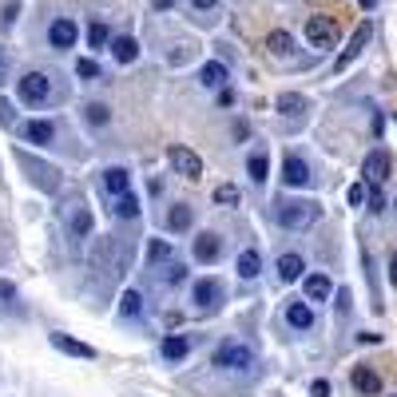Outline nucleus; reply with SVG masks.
I'll return each mask as SVG.
<instances>
[{
    "mask_svg": "<svg viewBox=\"0 0 397 397\" xmlns=\"http://www.w3.org/2000/svg\"><path fill=\"white\" fill-rule=\"evenodd\" d=\"M167 282H183V267H171V270H167Z\"/></svg>",
    "mask_w": 397,
    "mask_h": 397,
    "instance_id": "nucleus-40",
    "label": "nucleus"
},
{
    "mask_svg": "<svg viewBox=\"0 0 397 397\" xmlns=\"http://www.w3.org/2000/svg\"><path fill=\"white\" fill-rule=\"evenodd\" d=\"M306 40L314 48H333L338 44V20L333 16H310L306 20Z\"/></svg>",
    "mask_w": 397,
    "mask_h": 397,
    "instance_id": "nucleus-5",
    "label": "nucleus"
},
{
    "mask_svg": "<svg viewBox=\"0 0 397 397\" xmlns=\"http://www.w3.org/2000/svg\"><path fill=\"white\" fill-rule=\"evenodd\" d=\"M389 282L397 286V254H394V258H389Z\"/></svg>",
    "mask_w": 397,
    "mask_h": 397,
    "instance_id": "nucleus-41",
    "label": "nucleus"
},
{
    "mask_svg": "<svg viewBox=\"0 0 397 397\" xmlns=\"http://www.w3.org/2000/svg\"><path fill=\"white\" fill-rule=\"evenodd\" d=\"M330 294H333V282L326 274H310V278H306V298L310 302H326Z\"/></svg>",
    "mask_w": 397,
    "mask_h": 397,
    "instance_id": "nucleus-17",
    "label": "nucleus"
},
{
    "mask_svg": "<svg viewBox=\"0 0 397 397\" xmlns=\"http://www.w3.org/2000/svg\"><path fill=\"white\" fill-rule=\"evenodd\" d=\"M235 270L242 274V278H258V270H262V254H258V251H242V254H238V262H235Z\"/></svg>",
    "mask_w": 397,
    "mask_h": 397,
    "instance_id": "nucleus-19",
    "label": "nucleus"
},
{
    "mask_svg": "<svg viewBox=\"0 0 397 397\" xmlns=\"http://www.w3.org/2000/svg\"><path fill=\"white\" fill-rule=\"evenodd\" d=\"M167 258H171V242H151V251H147V262H151V267H159V262H167Z\"/></svg>",
    "mask_w": 397,
    "mask_h": 397,
    "instance_id": "nucleus-31",
    "label": "nucleus"
},
{
    "mask_svg": "<svg viewBox=\"0 0 397 397\" xmlns=\"http://www.w3.org/2000/svg\"><path fill=\"white\" fill-rule=\"evenodd\" d=\"M310 394H314V397H330V381H314V385H310Z\"/></svg>",
    "mask_w": 397,
    "mask_h": 397,
    "instance_id": "nucleus-38",
    "label": "nucleus"
},
{
    "mask_svg": "<svg viewBox=\"0 0 397 397\" xmlns=\"http://www.w3.org/2000/svg\"><path fill=\"white\" fill-rule=\"evenodd\" d=\"M267 167H270V163H267V155H262V151H254V155L246 159V171H251L254 183H262V179H267Z\"/></svg>",
    "mask_w": 397,
    "mask_h": 397,
    "instance_id": "nucleus-30",
    "label": "nucleus"
},
{
    "mask_svg": "<svg viewBox=\"0 0 397 397\" xmlns=\"http://www.w3.org/2000/svg\"><path fill=\"white\" fill-rule=\"evenodd\" d=\"M394 206H397V203H394Z\"/></svg>",
    "mask_w": 397,
    "mask_h": 397,
    "instance_id": "nucleus-46",
    "label": "nucleus"
},
{
    "mask_svg": "<svg viewBox=\"0 0 397 397\" xmlns=\"http://www.w3.org/2000/svg\"><path fill=\"white\" fill-rule=\"evenodd\" d=\"M111 211H115L119 219H135V215H139V203H135V195L127 191V195H115V206H111Z\"/></svg>",
    "mask_w": 397,
    "mask_h": 397,
    "instance_id": "nucleus-25",
    "label": "nucleus"
},
{
    "mask_svg": "<svg viewBox=\"0 0 397 397\" xmlns=\"http://www.w3.org/2000/svg\"><path fill=\"white\" fill-rule=\"evenodd\" d=\"M278 111H282V115H302V111H306V99H302L298 92H286V95H278Z\"/></svg>",
    "mask_w": 397,
    "mask_h": 397,
    "instance_id": "nucleus-27",
    "label": "nucleus"
},
{
    "mask_svg": "<svg viewBox=\"0 0 397 397\" xmlns=\"http://www.w3.org/2000/svg\"><path fill=\"white\" fill-rule=\"evenodd\" d=\"M215 203L219 206H238L242 203V191H238L235 183H219V187H215Z\"/></svg>",
    "mask_w": 397,
    "mask_h": 397,
    "instance_id": "nucleus-22",
    "label": "nucleus"
},
{
    "mask_svg": "<svg viewBox=\"0 0 397 397\" xmlns=\"http://www.w3.org/2000/svg\"><path fill=\"white\" fill-rule=\"evenodd\" d=\"M119 314H124V318H139V314H143V298H139V290H127L124 298H119Z\"/></svg>",
    "mask_w": 397,
    "mask_h": 397,
    "instance_id": "nucleus-26",
    "label": "nucleus"
},
{
    "mask_svg": "<svg viewBox=\"0 0 397 397\" xmlns=\"http://www.w3.org/2000/svg\"><path fill=\"white\" fill-rule=\"evenodd\" d=\"M282 183H286V187H306V183H310V167H306V159H298V155H286L282 159Z\"/></svg>",
    "mask_w": 397,
    "mask_h": 397,
    "instance_id": "nucleus-9",
    "label": "nucleus"
},
{
    "mask_svg": "<svg viewBox=\"0 0 397 397\" xmlns=\"http://www.w3.org/2000/svg\"><path fill=\"white\" fill-rule=\"evenodd\" d=\"M104 187H108V195H127L131 191V171L127 167H108L104 171Z\"/></svg>",
    "mask_w": 397,
    "mask_h": 397,
    "instance_id": "nucleus-14",
    "label": "nucleus"
},
{
    "mask_svg": "<svg viewBox=\"0 0 397 397\" xmlns=\"http://www.w3.org/2000/svg\"><path fill=\"white\" fill-rule=\"evenodd\" d=\"M76 36H79V28H76V20H72V16H60V20L48 28L52 48H72V44H76Z\"/></svg>",
    "mask_w": 397,
    "mask_h": 397,
    "instance_id": "nucleus-8",
    "label": "nucleus"
},
{
    "mask_svg": "<svg viewBox=\"0 0 397 397\" xmlns=\"http://www.w3.org/2000/svg\"><path fill=\"white\" fill-rule=\"evenodd\" d=\"M0 124H4V127L16 124V111H12V104H8V99H0Z\"/></svg>",
    "mask_w": 397,
    "mask_h": 397,
    "instance_id": "nucleus-36",
    "label": "nucleus"
},
{
    "mask_svg": "<svg viewBox=\"0 0 397 397\" xmlns=\"http://www.w3.org/2000/svg\"><path fill=\"white\" fill-rule=\"evenodd\" d=\"M155 4H159V8H171V0H155Z\"/></svg>",
    "mask_w": 397,
    "mask_h": 397,
    "instance_id": "nucleus-45",
    "label": "nucleus"
},
{
    "mask_svg": "<svg viewBox=\"0 0 397 397\" xmlns=\"http://www.w3.org/2000/svg\"><path fill=\"white\" fill-rule=\"evenodd\" d=\"M52 346L60 349V354H72V358H95V349L88 342H76V338H68V333H52Z\"/></svg>",
    "mask_w": 397,
    "mask_h": 397,
    "instance_id": "nucleus-13",
    "label": "nucleus"
},
{
    "mask_svg": "<svg viewBox=\"0 0 397 397\" xmlns=\"http://www.w3.org/2000/svg\"><path fill=\"white\" fill-rule=\"evenodd\" d=\"M16 92H20V99H24V104H44L48 92H52V84H48L44 72H28V76L16 84Z\"/></svg>",
    "mask_w": 397,
    "mask_h": 397,
    "instance_id": "nucleus-6",
    "label": "nucleus"
},
{
    "mask_svg": "<svg viewBox=\"0 0 397 397\" xmlns=\"http://www.w3.org/2000/svg\"><path fill=\"white\" fill-rule=\"evenodd\" d=\"M199 79H203L206 88H222V79H226V68H222V64H206L203 72H199Z\"/></svg>",
    "mask_w": 397,
    "mask_h": 397,
    "instance_id": "nucleus-29",
    "label": "nucleus"
},
{
    "mask_svg": "<svg viewBox=\"0 0 397 397\" xmlns=\"http://www.w3.org/2000/svg\"><path fill=\"white\" fill-rule=\"evenodd\" d=\"M167 163H171L175 175H183V179H199V175H203V159L195 155L191 147H183V143H171V147H167Z\"/></svg>",
    "mask_w": 397,
    "mask_h": 397,
    "instance_id": "nucleus-3",
    "label": "nucleus"
},
{
    "mask_svg": "<svg viewBox=\"0 0 397 397\" xmlns=\"http://www.w3.org/2000/svg\"><path fill=\"white\" fill-rule=\"evenodd\" d=\"M369 36H374V24H369V20H362V24L354 28V36H349V44L342 48V56L333 60V72H346L349 64H354L358 56H362V48L369 44Z\"/></svg>",
    "mask_w": 397,
    "mask_h": 397,
    "instance_id": "nucleus-4",
    "label": "nucleus"
},
{
    "mask_svg": "<svg viewBox=\"0 0 397 397\" xmlns=\"http://www.w3.org/2000/svg\"><path fill=\"white\" fill-rule=\"evenodd\" d=\"M222 302V286L215 278H199L195 282V306H203V310H215Z\"/></svg>",
    "mask_w": 397,
    "mask_h": 397,
    "instance_id": "nucleus-11",
    "label": "nucleus"
},
{
    "mask_svg": "<svg viewBox=\"0 0 397 397\" xmlns=\"http://www.w3.org/2000/svg\"><path fill=\"white\" fill-rule=\"evenodd\" d=\"M215 365H219V369H235V374H242V369H251L254 365V349L242 346V342H222V346L215 349Z\"/></svg>",
    "mask_w": 397,
    "mask_h": 397,
    "instance_id": "nucleus-2",
    "label": "nucleus"
},
{
    "mask_svg": "<svg viewBox=\"0 0 397 397\" xmlns=\"http://www.w3.org/2000/svg\"><path fill=\"white\" fill-rule=\"evenodd\" d=\"M286 318H290V326H294V330H310V326H314V310H310L306 302H290Z\"/></svg>",
    "mask_w": 397,
    "mask_h": 397,
    "instance_id": "nucleus-18",
    "label": "nucleus"
},
{
    "mask_svg": "<svg viewBox=\"0 0 397 397\" xmlns=\"http://www.w3.org/2000/svg\"><path fill=\"white\" fill-rule=\"evenodd\" d=\"M222 251V238L215 235V231H203V235H195V258L199 262H215Z\"/></svg>",
    "mask_w": 397,
    "mask_h": 397,
    "instance_id": "nucleus-12",
    "label": "nucleus"
},
{
    "mask_svg": "<svg viewBox=\"0 0 397 397\" xmlns=\"http://www.w3.org/2000/svg\"><path fill=\"white\" fill-rule=\"evenodd\" d=\"M72 235L76 238L92 235V211H88V206H76V215H72Z\"/></svg>",
    "mask_w": 397,
    "mask_h": 397,
    "instance_id": "nucleus-23",
    "label": "nucleus"
},
{
    "mask_svg": "<svg viewBox=\"0 0 397 397\" xmlns=\"http://www.w3.org/2000/svg\"><path fill=\"white\" fill-rule=\"evenodd\" d=\"M318 215H322V206L310 203V199H290V203H274V219L278 226L286 231H306V226H314Z\"/></svg>",
    "mask_w": 397,
    "mask_h": 397,
    "instance_id": "nucleus-1",
    "label": "nucleus"
},
{
    "mask_svg": "<svg viewBox=\"0 0 397 397\" xmlns=\"http://www.w3.org/2000/svg\"><path fill=\"white\" fill-rule=\"evenodd\" d=\"M88 40H92V48H104V44H108V24H99V20H95L92 28H88Z\"/></svg>",
    "mask_w": 397,
    "mask_h": 397,
    "instance_id": "nucleus-32",
    "label": "nucleus"
},
{
    "mask_svg": "<svg viewBox=\"0 0 397 397\" xmlns=\"http://www.w3.org/2000/svg\"><path fill=\"white\" fill-rule=\"evenodd\" d=\"M346 199H349V206H362V203H365V183H354Z\"/></svg>",
    "mask_w": 397,
    "mask_h": 397,
    "instance_id": "nucleus-35",
    "label": "nucleus"
},
{
    "mask_svg": "<svg viewBox=\"0 0 397 397\" xmlns=\"http://www.w3.org/2000/svg\"><path fill=\"white\" fill-rule=\"evenodd\" d=\"M378 4H381V0H362V8H365V12H369V8H378Z\"/></svg>",
    "mask_w": 397,
    "mask_h": 397,
    "instance_id": "nucleus-44",
    "label": "nucleus"
},
{
    "mask_svg": "<svg viewBox=\"0 0 397 397\" xmlns=\"http://www.w3.org/2000/svg\"><path fill=\"white\" fill-rule=\"evenodd\" d=\"M88 119H92V124H108V108L92 104V108H88Z\"/></svg>",
    "mask_w": 397,
    "mask_h": 397,
    "instance_id": "nucleus-37",
    "label": "nucleus"
},
{
    "mask_svg": "<svg viewBox=\"0 0 397 397\" xmlns=\"http://www.w3.org/2000/svg\"><path fill=\"white\" fill-rule=\"evenodd\" d=\"M4 72H8V56L0 52V84H4Z\"/></svg>",
    "mask_w": 397,
    "mask_h": 397,
    "instance_id": "nucleus-43",
    "label": "nucleus"
},
{
    "mask_svg": "<svg viewBox=\"0 0 397 397\" xmlns=\"http://www.w3.org/2000/svg\"><path fill=\"white\" fill-rule=\"evenodd\" d=\"M302 270H306L302 254H282V258H278V278H282V282H298Z\"/></svg>",
    "mask_w": 397,
    "mask_h": 397,
    "instance_id": "nucleus-16",
    "label": "nucleus"
},
{
    "mask_svg": "<svg viewBox=\"0 0 397 397\" xmlns=\"http://www.w3.org/2000/svg\"><path fill=\"white\" fill-rule=\"evenodd\" d=\"M191 4H195V8H215L219 0H191Z\"/></svg>",
    "mask_w": 397,
    "mask_h": 397,
    "instance_id": "nucleus-42",
    "label": "nucleus"
},
{
    "mask_svg": "<svg viewBox=\"0 0 397 397\" xmlns=\"http://www.w3.org/2000/svg\"><path fill=\"white\" fill-rule=\"evenodd\" d=\"M267 48L274 52V56H286V52L294 48V36H290V32H282V28L270 32V36H267Z\"/></svg>",
    "mask_w": 397,
    "mask_h": 397,
    "instance_id": "nucleus-24",
    "label": "nucleus"
},
{
    "mask_svg": "<svg viewBox=\"0 0 397 397\" xmlns=\"http://www.w3.org/2000/svg\"><path fill=\"white\" fill-rule=\"evenodd\" d=\"M219 104H222V108H231V104H235V92H231V88H222V92H219Z\"/></svg>",
    "mask_w": 397,
    "mask_h": 397,
    "instance_id": "nucleus-39",
    "label": "nucleus"
},
{
    "mask_svg": "<svg viewBox=\"0 0 397 397\" xmlns=\"http://www.w3.org/2000/svg\"><path fill=\"white\" fill-rule=\"evenodd\" d=\"M191 354V338L187 333H171V338H163V358L167 362H183Z\"/></svg>",
    "mask_w": 397,
    "mask_h": 397,
    "instance_id": "nucleus-15",
    "label": "nucleus"
},
{
    "mask_svg": "<svg viewBox=\"0 0 397 397\" xmlns=\"http://www.w3.org/2000/svg\"><path fill=\"white\" fill-rule=\"evenodd\" d=\"M369 211H374V215H381V211H385V195H381L378 187H369Z\"/></svg>",
    "mask_w": 397,
    "mask_h": 397,
    "instance_id": "nucleus-34",
    "label": "nucleus"
},
{
    "mask_svg": "<svg viewBox=\"0 0 397 397\" xmlns=\"http://www.w3.org/2000/svg\"><path fill=\"white\" fill-rule=\"evenodd\" d=\"M362 175H365V183H369V187H381V183H385V179H389V155H385V151H369V155H365V163H362Z\"/></svg>",
    "mask_w": 397,
    "mask_h": 397,
    "instance_id": "nucleus-7",
    "label": "nucleus"
},
{
    "mask_svg": "<svg viewBox=\"0 0 397 397\" xmlns=\"http://www.w3.org/2000/svg\"><path fill=\"white\" fill-rule=\"evenodd\" d=\"M167 226H171V231H187V226H191V206L187 203H175L171 215H167Z\"/></svg>",
    "mask_w": 397,
    "mask_h": 397,
    "instance_id": "nucleus-28",
    "label": "nucleus"
},
{
    "mask_svg": "<svg viewBox=\"0 0 397 397\" xmlns=\"http://www.w3.org/2000/svg\"><path fill=\"white\" fill-rule=\"evenodd\" d=\"M111 52H115V60H119V64H131L135 56H139V44H135L131 36H119V40L111 44Z\"/></svg>",
    "mask_w": 397,
    "mask_h": 397,
    "instance_id": "nucleus-21",
    "label": "nucleus"
},
{
    "mask_svg": "<svg viewBox=\"0 0 397 397\" xmlns=\"http://www.w3.org/2000/svg\"><path fill=\"white\" fill-rule=\"evenodd\" d=\"M76 76L79 79H95L99 76V64L95 60H76Z\"/></svg>",
    "mask_w": 397,
    "mask_h": 397,
    "instance_id": "nucleus-33",
    "label": "nucleus"
},
{
    "mask_svg": "<svg viewBox=\"0 0 397 397\" xmlns=\"http://www.w3.org/2000/svg\"><path fill=\"white\" fill-rule=\"evenodd\" d=\"M24 135H28L36 147H44V143H52V135H56V127L48 124V119H32L28 127H24Z\"/></svg>",
    "mask_w": 397,
    "mask_h": 397,
    "instance_id": "nucleus-20",
    "label": "nucleus"
},
{
    "mask_svg": "<svg viewBox=\"0 0 397 397\" xmlns=\"http://www.w3.org/2000/svg\"><path fill=\"white\" fill-rule=\"evenodd\" d=\"M349 381H354V389H358V394H365V397H378L381 394V378L369 369V365H354Z\"/></svg>",
    "mask_w": 397,
    "mask_h": 397,
    "instance_id": "nucleus-10",
    "label": "nucleus"
}]
</instances>
